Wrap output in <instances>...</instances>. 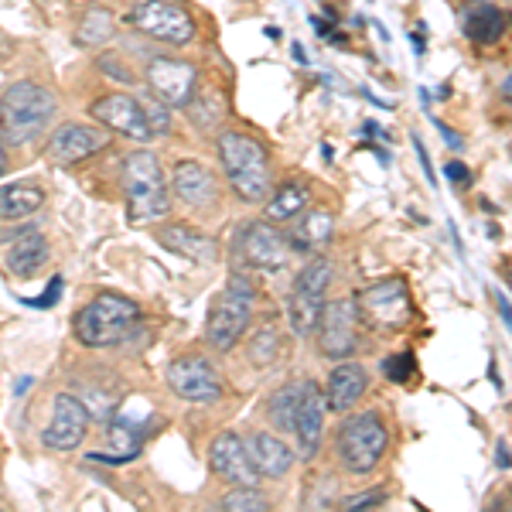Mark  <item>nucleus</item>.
<instances>
[{
	"instance_id": "obj_20",
	"label": "nucleus",
	"mask_w": 512,
	"mask_h": 512,
	"mask_svg": "<svg viewBox=\"0 0 512 512\" xmlns=\"http://www.w3.org/2000/svg\"><path fill=\"white\" fill-rule=\"evenodd\" d=\"M147 427H151L147 420L137 424V420H127V417H113L110 420V451H93L89 458L103 461V465H127V461H134L140 448H144Z\"/></svg>"
},
{
	"instance_id": "obj_48",
	"label": "nucleus",
	"mask_w": 512,
	"mask_h": 512,
	"mask_svg": "<svg viewBox=\"0 0 512 512\" xmlns=\"http://www.w3.org/2000/svg\"><path fill=\"white\" fill-rule=\"evenodd\" d=\"M7 171V154H4V144H0V175Z\"/></svg>"
},
{
	"instance_id": "obj_40",
	"label": "nucleus",
	"mask_w": 512,
	"mask_h": 512,
	"mask_svg": "<svg viewBox=\"0 0 512 512\" xmlns=\"http://www.w3.org/2000/svg\"><path fill=\"white\" fill-rule=\"evenodd\" d=\"M434 127H437V130H441L444 144H448V147H451V151H461V147H465V140H461L458 134H454V130H451V127H448V123H444V120H434Z\"/></svg>"
},
{
	"instance_id": "obj_7",
	"label": "nucleus",
	"mask_w": 512,
	"mask_h": 512,
	"mask_svg": "<svg viewBox=\"0 0 512 512\" xmlns=\"http://www.w3.org/2000/svg\"><path fill=\"white\" fill-rule=\"evenodd\" d=\"M127 24L154 41H168V45H188L198 31L192 11L178 0H144L127 14Z\"/></svg>"
},
{
	"instance_id": "obj_49",
	"label": "nucleus",
	"mask_w": 512,
	"mask_h": 512,
	"mask_svg": "<svg viewBox=\"0 0 512 512\" xmlns=\"http://www.w3.org/2000/svg\"><path fill=\"white\" fill-rule=\"evenodd\" d=\"M28 386H31V379H21V383H18V386H14V393H18V396H21L24 390H28Z\"/></svg>"
},
{
	"instance_id": "obj_13",
	"label": "nucleus",
	"mask_w": 512,
	"mask_h": 512,
	"mask_svg": "<svg viewBox=\"0 0 512 512\" xmlns=\"http://www.w3.org/2000/svg\"><path fill=\"white\" fill-rule=\"evenodd\" d=\"M209 465H212V472H216L219 478H226L229 485H250V489H260L263 475L256 472V465H253L250 444L233 431L219 434L216 441H212Z\"/></svg>"
},
{
	"instance_id": "obj_11",
	"label": "nucleus",
	"mask_w": 512,
	"mask_h": 512,
	"mask_svg": "<svg viewBox=\"0 0 512 512\" xmlns=\"http://www.w3.org/2000/svg\"><path fill=\"white\" fill-rule=\"evenodd\" d=\"M168 386L188 403H216L222 400L219 369L202 355H181L168 366Z\"/></svg>"
},
{
	"instance_id": "obj_2",
	"label": "nucleus",
	"mask_w": 512,
	"mask_h": 512,
	"mask_svg": "<svg viewBox=\"0 0 512 512\" xmlns=\"http://www.w3.org/2000/svg\"><path fill=\"white\" fill-rule=\"evenodd\" d=\"M123 192H127V219L134 226L158 222L171 212L168 181H164L158 154L134 151L123 161Z\"/></svg>"
},
{
	"instance_id": "obj_10",
	"label": "nucleus",
	"mask_w": 512,
	"mask_h": 512,
	"mask_svg": "<svg viewBox=\"0 0 512 512\" xmlns=\"http://www.w3.org/2000/svg\"><path fill=\"white\" fill-rule=\"evenodd\" d=\"M359 304L349 301V297H338V301H328L321 308V321H318V352L325 359H349V355L359 349Z\"/></svg>"
},
{
	"instance_id": "obj_21",
	"label": "nucleus",
	"mask_w": 512,
	"mask_h": 512,
	"mask_svg": "<svg viewBox=\"0 0 512 512\" xmlns=\"http://www.w3.org/2000/svg\"><path fill=\"white\" fill-rule=\"evenodd\" d=\"M335 236V216L325 209H311L301 212L294 222V229L287 233V243H291L294 253H321Z\"/></svg>"
},
{
	"instance_id": "obj_47",
	"label": "nucleus",
	"mask_w": 512,
	"mask_h": 512,
	"mask_svg": "<svg viewBox=\"0 0 512 512\" xmlns=\"http://www.w3.org/2000/svg\"><path fill=\"white\" fill-rule=\"evenodd\" d=\"M489 373H492V383H495V390H502V379H499V369H495V359L489 362Z\"/></svg>"
},
{
	"instance_id": "obj_27",
	"label": "nucleus",
	"mask_w": 512,
	"mask_h": 512,
	"mask_svg": "<svg viewBox=\"0 0 512 512\" xmlns=\"http://www.w3.org/2000/svg\"><path fill=\"white\" fill-rule=\"evenodd\" d=\"M308 202H311L308 185H304V181H297V178H291V181H284V185H280L274 195H270L267 219L270 222H294L304 209H308Z\"/></svg>"
},
{
	"instance_id": "obj_5",
	"label": "nucleus",
	"mask_w": 512,
	"mask_h": 512,
	"mask_svg": "<svg viewBox=\"0 0 512 512\" xmlns=\"http://www.w3.org/2000/svg\"><path fill=\"white\" fill-rule=\"evenodd\" d=\"M386 448H390V431H386L383 417L376 410L366 414H352L342 420L335 431V454L338 465L352 475H369L383 461Z\"/></svg>"
},
{
	"instance_id": "obj_22",
	"label": "nucleus",
	"mask_w": 512,
	"mask_h": 512,
	"mask_svg": "<svg viewBox=\"0 0 512 512\" xmlns=\"http://www.w3.org/2000/svg\"><path fill=\"white\" fill-rule=\"evenodd\" d=\"M509 21L512 14L502 11V7L495 4H485V0H478L465 11V18H461V31L468 35V41H475V45H495V41H502V35L509 31Z\"/></svg>"
},
{
	"instance_id": "obj_35",
	"label": "nucleus",
	"mask_w": 512,
	"mask_h": 512,
	"mask_svg": "<svg viewBox=\"0 0 512 512\" xmlns=\"http://www.w3.org/2000/svg\"><path fill=\"white\" fill-rule=\"evenodd\" d=\"M390 499L383 489L379 492H362V495H349V499L342 502L345 509H352V512H362V509H376V506H383V502Z\"/></svg>"
},
{
	"instance_id": "obj_24",
	"label": "nucleus",
	"mask_w": 512,
	"mask_h": 512,
	"mask_svg": "<svg viewBox=\"0 0 512 512\" xmlns=\"http://www.w3.org/2000/svg\"><path fill=\"white\" fill-rule=\"evenodd\" d=\"M158 243L168 246L171 253L188 256V260H195V263H212V256H216V243L205 233H198V229L185 226V222L164 226L158 233Z\"/></svg>"
},
{
	"instance_id": "obj_16",
	"label": "nucleus",
	"mask_w": 512,
	"mask_h": 512,
	"mask_svg": "<svg viewBox=\"0 0 512 512\" xmlns=\"http://www.w3.org/2000/svg\"><path fill=\"white\" fill-rule=\"evenodd\" d=\"M325 414H328V396H321L318 383L304 379V396L297 407V424H294V441L301 458H315L321 451V437H325Z\"/></svg>"
},
{
	"instance_id": "obj_31",
	"label": "nucleus",
	"mask_w": 512,
	"mask_h": 512,
	"mask_svg": "<svg viewBox=\"0 0 512 512\" xmlns=\"http://www.w3.org/2000/svg\"><path fill=\"white\" fill-rule=\"evenodd\" d=\"M219 509L226 512H260V509H270L267 495L260 489H250V485H233V492L222 495Z\"/></svg>"
},
{
	"instance_id": "obj_8",
	"label": "nucleus",
	"mask_w": 512,
	"mask_h": 512,
	"mask_svg": "<svg viewBox=\"0 0 512 512\" xmlns=\"http://www.w3.org/2000/svg\"><path fill=\"white\" fill-rule=\"evenodd\" d=\"M291 243L270 222H243L236 229V260L260 274H277L291 263Z\"/></svg>"
},
{
	"instance_id": "obj_38",
	"label": "nucleus",
	"mask_w": 512,
	"mask_h": 512,
	"mask_svg": "<svg viewBox=\"0 0 512 512\" xmlns=\"http://www.w3.org/2000/svg\"><path fill=\"white\" fill-rule=\"evenodd\" d=\"M414 151H417V161H420V168H424L427 181H431V185H437V181H434V164H431V154H427L424 140H420L417 134H414Z\"/></svg>"
},
{
	"instance_id": "obj_32",
	"label": "nucleus",
	"mask_w": 512,
	"mask_h": 512,
	"mask_svg": "<svg viewBox=\"0 0 512 512\" xmlns=\"http://www.w3.org/2000/svg\"><path fill=\"white\" fill-rule=\"evenodd\" d=\"M379 369H383V376L390 379V383L407 386V383H414V376H417V355L414 352H393V355H386Z\"/></svg>"
},
{
	"instance_id": "obj_50",
	"label": "nucleus",
	"mask_w": 512,
	"mask_h": 512,
	"mask_svg": "<svg viewBox=\"0 0 512 512\" xmlns=\"http://www.w3.org/2000/svg\"><path fill=\"white\" fill-rule=\"evenodd\" d=\"M502 277H506V284L512 287V267H506V270H502Z\"/></svg>"
},
{
	"instance_id": "obj_33",
	"label": "nucleus",
	"mask_w": 512,
	"mask_h": 512,
	"mask_svg": "<svg viewBox=\"0 0 512 512\" xmlns=\"http://www.w3.org/2000/svg\"><path fill=\"white\" fill-rule=\"evenodd\" d=\"M277 352H280V338L274 328H260V332L253 335V342H250V362L253 366H270V362L277 359Z\"/></svg>"
},
{
	"instance_id": "obj_1",
	"label": "nucleus",
	"mask_w": 512,
	"mask_h": 512,
	"mask_svg": "<svg viewBox=\"0 0 512 512\" xmlns=\"http://www.w3.org/2000/svg\"><path fill=\"white\" fill-rule=\"evenodd\" d=\"M55 110H59V103L45 86L31 79L11 82L0 93V140L11 147L35 144L48 130V123L55 120Z\"/></svg>"
},
{
	"instance_id": "obj_23",
	"label": "nucleus",
	"mask_w": 512,
	"mask_h": 512,
	"mask_svg": "<svg viewBox=\"0 0 512 512\" xmlns=\"http://www.w3.org/2000/svg\"><path fill=\"white\" fill-rule=\"evenodd\" d=\"M246 444H250L253 465H256V472H260L263 478H284L294 468V451L287 448L277 434L256 431V434H250V441H246Z\"/></svg>"
},
{
	"instance_id": "obj_25",
	"label": "nucleus",
	"mask_w": 512,
	"mask_h": 512,
	"mask_svg": "<svg viewBox=\"0 0 512 512\" xmlns=\"http://www.w3.org/2000/svg\"><path fill=\"white\" fill-rule=\"evenodd\" d=\"M45 263H48V243L41 233H24L18 243L11 246V253H7V267H11V274L21 280L35 277Z\"/></svg>"
},
{
	"instance_id": "obj_36",
	"label": "nucleus",
	"mask_w": 512,
	"mask_h": 512,
	"mask_svg": "<svg viewBox=\"0 0 512 512\" xmlns=\"http://www.w3.org/2000/svg\"><path fill=\"white\" fill-rule=\"evenodd\" d=\"M99 69H103L110 79L123 82V86H134V79H137V76H134V69H127V65L117 62V59H113V55H106V59H99Z\"/></svg>"
},
{
	"instance_id": "obj_18",
	"label": "nucleus",
	"mask_w": 512,
	"mask_h": 512,
	"mask_svg": "<svg viewBox=\"0 0 512 512\" xmlns=\"http://www.w3.org/2000/svg\"><path fill=\"white\" fill-rule=\"evenodd\" d=\"M171 192H175L185 205H192V209H212V205L219 202L216 178H212V171L198 161L175 164V171H171Z\"/></svg>"
},
{
	"instance_id": "obj_12",
	"label": "nucleus",
	"mask_w": 512,
	"mask_h": 512,
	"mask_svg": "<svg viewBox=\"0 0 512 512\" xmlns=\"http://www.w3.org/2000/svg\"><path fill=\"white\" fill-rule=\"evenodd\" d=\"M89 434V410L76 393H59L52 407V424L45 427L41 441L52 451H76Z\"/></svg>"
},
{
	"instance_id": "obj_46",
	"label": "nucleus",
	"mask_w": 512,
	"mask_h": 512,
	"mask_svg": "<svg viewBox=\"0 0 512 512\" xmlns=\"http://www.w3.org/2000/svg\"><path fill=\"white\" fill-rule=\"evenodd\" d=\"M502 103L512 106V76H509L506 82H502Z\"/></svg>"
},
{
	"instance_id": "obj_17",
	"label": "nucleus",
	"mask_w": 512,
	"mask_h": 512,
	"mask_svg": "<svg viewBox=\"0 0 512 512\" xmlns=\"http://www.w3.org/2000/svg\"><path fill=\"white\" fill-rule=\"evenodd\" d=\"M147 82L154 96L168 106H192L195 99V69L181 59H154L147 65Z\"/></svg>"
},
{
	"instance_id": "obj_28",
	"label": "nucleus",
	"mask_w": 512,
	"mask_h": 512,
	"mask_svg": "<svg viewBox=\"0 0 512 512\" xmlns=\"http://www.w3.org/2000/svg\"><path fill=\"white\" fill-rule=\"evenodd\" d=\"M45 205L38 185H4L0 188V219H28Z\"/></svg>"
},
{
	"instance_id": "obj_43",
	"label": "nucleus",
	"mask_w": 512,
	"mask_h": 512,
	"mask_svg": "<svg viewBox=\"0 0 512 512\" xmlns=\"http://www.w3.org/2000/svg\"><path fill=\"white\" fill-rule=\"evenodd\" d=\"M362 134H369V137H383V140H386V130L379 127V123H373V120L362 123Z\"/></svg>"
},
{
	"instance_id": "obj_37",
	"label": "nucleus",
	"mask_w": 512,
	"mask_h": 512,
	"mask_svg": "<svg viewBox=\"0 0 512 512\" xmlns=\"http://www.w3.org/2000/svg\"><path fill=\"white\" fill-rule=\"evenodd\" d=\"M444 175H448V181L454 188H472V171H468V164H461V161H448L444 164Z\"/></svg>"
},
{
	"instance_id": "obj_45",
	"label": "nucleus",
	"mask_w": 512,
	"mask_h": 512,
	"mask_svg": "<svg viewBox=\"0 0 512 512\" xmlns=\"http://www.w3.org/2000/svg\"><path fill=\"white\" fill-rule=\"evenodd\" d=\"M291 55H294V59L301 62V65H308V52L301 48V41H294V45H291Z\"/></svg>"
},
{
	"instance_id": "obj_39",
	"label": "nucleus",
	"mask_w": 512,
	"mask_h": 512,
	"mask_svg": "<svg viewBox=\"0 0 512 512\" xmlns=\"http://www.w3.org/2000/svg\"><path fill=\"white\" fill-rule=\"evenodd\" d=\"M59 297H62V277H55L52 287H48V294L38 297V301H28V304L31 308H52V304H59Z\"/></svg>"
},
{
	"instance_id": "obj_26",
	"label": "nucleus",
	"mask_w": 512,
	"mask_h": 512,
	"mask_svg": "<svg viewBox=\"0 0 512 512\" xmlns=\"http://www.w3.org/2000/svg\"><path fill=\"white\" fill-rule=\"evenodd\" d=\"M321 308H325V294H311V291H291L287 297V325H291L294 335L308 338L318 332L321 321Z\"/></svg>"
},
{
	"instance_id": "obj_4",
	"label": "nucleus",
	"mask_w": 512,
	"mask_h": 512,
	"mask_svg": "<svg viewBox=\"0 0 512 512\" xmlns=\"http://www.w3.org/2000/svg\"><path fill=\"white\" fill-rule=\"evenodd\" d=\"M140 321V308L130 297L120 294H96L93 301L76 315V338L86 349H110V345H120L123 338L137 328Z\"/></svg>"
},
{
	"instance_id": "obj_42",
	"label": "nucleus",
	"mask_w": 512,
	"mask_h": 512,
	"mask_svg": "<svg viewBox=\"0 0 512 512\" xmlns=\"http://www.w3.org/2000/svg\"><path fill=\"white\" fill-rule=\"evenodd\" d=\"M495 451H499V458H495V465H499V468H509V465H512L509 444H506V441H499V444H495Z\"/></svg>"
},
{
	"instance_id": "obj_44",
	"label": "nucleus",
	"mask_w": 512,
	"mask_h": 512,
	"mask_svg": "<svg viewBox=\"0 0 512 512\" xmlns=\"http://www.w3.org/2000/svg\"><path fill=\"white\" fill-rule=\"evenodd\" d=\"M410 41H414V52H417V55H424V48H427V45H424V28H417L414 35H410Z\"/></svg>"
},
{
	"instance_id": "obj_51",
	"label": "nucleus",
	"mask_w": 512,
	"mask_h": 512,
	"mask_svg": "<svg viewBox=\"0 0 512 512\" xmlns=\"http://www.w3.org/2000/svg\"><path fill=\"white\" fill-rule=\"evenodd\" d=\"M7 52H11V48H7V45H4V41H0V59H4V55H7Z\"/></svg>"
},
{
	"instance_id": "obj_19",
	"label": "nucleus",
	"mask_w": 512,
	"mask_h": 512,
	"mask_svg": "<svg viewBox=\"0 0 512 512\" xmlns=\"http://www.w3.org/2000/svg\"><path fill=\"white\" fill-rule=\"evenodd\" d=\"M369 390V373L366 366H359V362H338L332 369V376H328V410H335V414H349L355 403L366 396Z\"/></svg>"
},
{
	"instance_id": "obj_52",
	"label": "nucleus",
	"mask_w": 512,
	"mask_h": 512,
	"mask_svg": "<svg viewBox=\"0 0 512 512\" xmlns=\"http://www.w3.org/2000/svg\"><path fill=\"white\" fill-rule=\"evenodd\" d=\"M509 502H512V495H509Z\"/></svg>"
},
{
	"instance_id": "obj_6",
	"label": "nucleus",
	"mask_w": 512,
	"mask_h": 512,
	"mask_svg": "<svg viewBox=\"0 0 512 512\" xmlns=\"http://www.w3.org/2000/svg\"><path fill=\"white\" fill-rule=\"evenodd\" d=\"M253 284L243 274H233L226 291L216 297L209 311V325H205V338L216 352H233L243 332L250 328L253 318Z\"/></svg>"
},
{
	"instance_id": "obj_15",
	"label": "nucleus",
	"mask_w": 512,
	"mask_h": 512,
	"mask_svg": "<svg viewBox=\"0 0 512 512\" xmlns=\"http://www.w3.org/2000/svg\"><path fill=\"white\" fill-rule=\"evenodd\" d=\"M110 147V130L89 127V123H62L52 137H48V154L59 164H76Z\"/></svg>"
},
{
	"instance_id": "obj_14",
	"label": "nucleus",
	"mask_w": 512,
	"mask_h": 512,
	"mask_svg": "<svg viewBox=\"0 0 512 512\" xmlns=\"http://www.w3.org/2000/svg\"><path fill=\"white\" fill-rule=\"evenodd\" d=\"M93 120L103 123L106 130L120 137H130V140H151V127H147V117H144V106H140L137 96H127V93H113V96H99L93 106H89Z\"/></svg>"
},
{
	"instance_id": "obj_41",
	"label": "nucleus",
	"mask_w": 512,
	"mask_h": 512,
	"mask_svg": "<svg viewBox=\"0 0 512 512\" xmlns=\"http://www.w3.org/2000/svg\"><path fill=\"white\" fill-rule=\"evenodd\" d=\"M495 304H499V315H502V321H506V328L512 332V308H509L506 294H502V291H495Z\"/></svg>"
},
{
	"instance_id": "obj_34",
	"label": "nucleus",
	"mask_w": 512,
	"mask_h": 512,
	"mask_svg": "<svg viewBox=\"0 0 512 512\" xmlns=\"http://www.w3.org/2000/svg\"><path fill=\"white\" fill-rule=\"evenodd\" d=\"M140 106H144V117H147V127H151L154 137H164L171 130V113H168V103L158 96H140Z\"/></svg>"
},
{
	"instance_id": "obj_30",
	"label": "nucleus",
	"mask_w": 512,
	"mask_h": 512,
	"mask_svg": "<svg viewBox=\"0 0 512 512\" xmlns=\"http://www.w3.org/2000/svg\"><path fill=\"white\" fill-rule=\"evenodd\" d=\"M113 31H117V24H113V14L103 11V7H93V11L82 14V21H79V28H76V45L96 48V45H103V41H110Z\"/></svg>"
},
{
	"instance_id": "obj_3",
	"label": "nucleus",
	"mask_w": 512,
	"mask_h": 512,
	"mask_svg": "<svg viewBox=\"0 0 512 512\" xmlns=\"http://www.w3.org/2000/svg\"><path fill=\"white\" fill-rule=\"evenodd\" d=\"M219 161L226 168V178L233 192L243 202H263L270 192V164L263 144L250 134L239 130H226L219 137Z\"/></svg>"
},
{
	"instance_id": "obj_29",
	"label": "nucleus",
	"mask_w": 512,
	"mask_h": 512,
	"mask_svg": "<svg viewBox=\"0 0 512 512\" xmlns=\"http://www.w3.org/2000/svg\"><path fill=\"white\" fill-rule=\"evenodd\" d=\"M301 396H304V383H287L270 396L267 403V414L274 420L277 431H287L294 434V424H297V407H301Z\"/></svg>"
},
{
	"instance_id": "obj_9",
	"label": "nucleus",
	"mask_w": 512,
	"mask_h": 512,
	"mask_svg": "<svg viewBox=\"0 0 512 512\" xmlns=\"http://www.w3.org/2000/svg\"><path fill=\"white\" fill-rule=\"evenodd\" d=\"M355 304H359V315L369 325L386 328V332H396L410 321V291L403 277H383L376 284L362 287Z\"/></svg>"
}]
</instances>
